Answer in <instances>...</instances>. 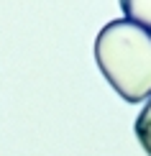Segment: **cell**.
Wrapping results in <instances>:
<instances>
[{
    "label": "cell",
    "mask_w": 151,
    "mask_h": 156,
    "mask_svg": "<svg viewBox=\"0 0 151 156\" xmlns=\"http://www.w3.org/2000/svg\"><path fill=\"white\" fill-rule=\"evenodd\" d=\"M95 62L102 77L126 102L151 97V31L118 18L100 28L95 38Z\"/></svg>",
    "instance_id": "cell-1"
},
{
    "label": "cell",
    "mask_w": 151,
    "mask_h": 156,
    "mask_svg": "<svg viewBox=\"0 0 151 156\" xmlns=\"http://www.w3.org/2000/svg\"><path fill=\"white\" fill-rule=\"evenodd\" d=\"M133 131H136V138H138L141 148H143V151H146V154L151 156V97L146 100L143 110L138 113V118H136Z\"/></svg>",
    "instance_id": "cell-3"
},
{
    "label": "cell",
    "mask_w": 151,
    "mask_h": 156,
    "mask_svg": "<svg viewBox=\"0 0 151 156\" xmlns=\"http://www.w3.org/2000/svg\"><path fill=\"white\" fill-rule=\"evenodd\" d=\"M118 3H120V10L126 13L128 21L151 31V0H118Z\"/></svg>",
    "instance_id": "cell-2"
}]
</instances>
